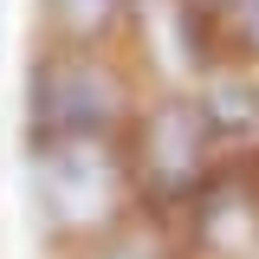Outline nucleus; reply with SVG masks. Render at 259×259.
I'll use <instances>...</instances> for the list:
<instances>
[{
    "label": "nucleus",
    "instance_id": "f257e3e1",
    "mask_svg": "<svg viewBox=\"0 0 259 259\" xmlns=\"http://www.w3.org/2000/svg\"><path fill=\"white\" fill-rule=\"evenodd\" d=\"M130 110V91L117 78V65H104L91 46H59L32 65L26 117L39 149L46 143H78V136H117Z\"/></svg>",
    "mask_w": 259,
    "mask_h": 259
},
{
    "label": "nucleus",
    "instance_id": "f03ea898",
    "mask_svg": "<svg viewBox=\"0 0 259 259\" xmlns=\"http://www.w3.org/2000/svg\"><path fill=\"white\" fill-rule=\"evenodd\" d=\"M130 175L110 136H78V143H46L39 149V201L59 233H110L130 207Z\"/></svg>",
    "mask_w": 259,
    "mask_h": 259
},
{
    "label": "nucleus",
    "instance_id": "7ed1b4c3",
    "mask_svg": "<svg viewBox=\"0 0 259 259\" xmlns=\"http://www.w3.org/2000/svg\"><path fill=\"white\" fill-rule=\"evenodd\" d=\"M207 168H214V123H207L201 104L168 97V104H156V110L136 123V175L156 194L201 188Z\"/></svg>",
    "mask_w": 259,
    "mask_h": 259
},
{
    "label": "nucleus",
    "instance_id": "20e7f679",
    "mask_svg": "<svg viewBox=\"0 0 259 259\" xmlns=\"http://www.w3.org/2000/svg\"><path fill=\"white\" fill-rule=\"evenodd\" d=\"M46 13H52L65 46H97V39H110L123 26L130 0H46Z\"/></svg>",
    "mask_w": 259,
    "mask_h": 259
},
{
    "label": "nucleus",
    "instance_id": "39448f33",
    "mask_svg": "<svg viewBox=\"0 0 259 259\" xmlns=\"http://www.w3.org/2000/svg\"><path fill=\"white\" fill-rule=\"evenodd\" d=\"M214 136H259V84L253 78H233V84H214L201 97Z\"/></svg>",
    "mask_w": 259,
    "mask_h": 259
},
{
    "label": "nucleus",
    "instance_id": "423d86ee",
    "mask_svg": "<svg viewBox=\"0 0 259 259\" xmlns=\"http://www.w3.org/2000/svg\"><path fill=\"white\" fill-rule=\"evenodd\" d=\"M221 20H227V32H233L240 46L259 52V0H221Z\"/></svg>",
    "mask_w": 259,
    "mask_h": 259
},
{
    "label": "nucleus",
    "instance_id": "0eeeda50",
    "mask_svg": "<svg viewBox=\"0 0 259 259\" xmlns=\"http://www.w3.org/2000/svg\"><path fill=\"white\" fill-rule=\"evenodd\" d=\"M91 259H130V253H117V246H110V253H91Z\"/></svg>",
    "mask_w": 259,
    "mask_h": 259
}]
</instances>
